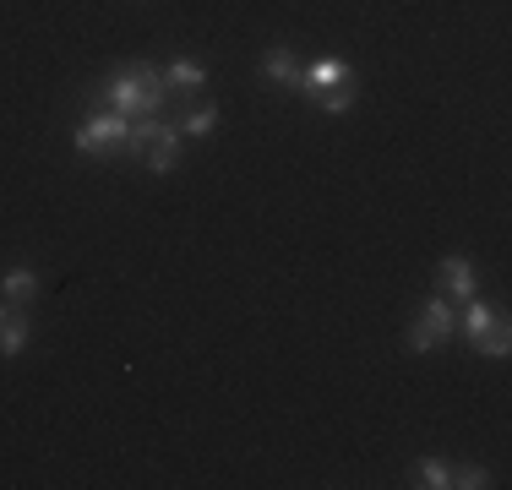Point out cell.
<instances>
[{
  "instance_id": "6da1fadb",
  "label": "cell",
  "mask_w": 512,
  "mask_h": 490,
  "mask_svg": "<svg viewBox=\"0 0 512 490\" xmlns=\"http://www.w3.org/2000/svg\"><path fill=\"white\" fill-rule=\"evenodd\" d=\"M104 98H109V109H115V115L148 120V115H158V109H164L169 82H164V71L148 66V60H131V66H120L115 77L104 82Z\"/></svg>"
},
{
  "instance_id": "7a4b0ae2",
  "label": "cell",
  "mask_w": 512,
  "mask_h": 490,
  "mask_svg": "<svg viewBox=\"0 0 512 490\" xmlns=\"http://www.w3.org/2000/svg\"><path fill=\"white\" fill-rule=\"evenodd\" d=\"M126 147L153 169V175H169V169L180 164V153H186V147H180V131L175 126H153V120H137Z\"/></svg>"
},
{
  "instance_id": "3957f363",
  "label": "cell",
  "mask_w": 512,
  "mask_h": 490,
  "mask_svg": "<svg viewBox=\"0 0 512 490\" xmlns=\"http://www.w3.org/2000/svg\"><path fill=\"white\" fill-rule=\"evenodd\" d=\"M463 333L480 343L491 360H507L512 354V322L496 305H480V300H463Z\"/></svg>"
},
{
  "instance_id": "277c9868",
  "label": "cell",
  "mask_w": 512,
  "mask_h": 490,
  "mask_svg": "<svg viewBox=\"0 0 512 490\" xmlns=\"http://www.w3.org/2000/svg\"><path fill=\"white\" fill-rule=\"evenodd\" d=\"M131 142V120L126 115H88L77 126V153H93V158H109V153H120V147Z\"/></svg>"
},
{
  "instance_id": "5b68a950",
  "label": "cell",
  "mask_w": 512,
  "mask_h": 490,
  "mask_svg": "<svg viewBox=\"0 0 512 490\" xmlns=\"http://www.w3.org/2000/svg\"><path fill=\"white\" fill-rule=\"evenodd\" d=\"M453 327H458L453 305H447V300H431V305L420 311V322L409 327V354H431V349H442V343L453 338Z\"/></svg>"
},
{
  "instance_id": "8992f818",
  "label": "cell",
  "mask_w": 512,
  "mask_h": 490,
  "mask_svg": "<svg viewBox=\"0 0 512 490\" xmlns=\"http://www.w3.org/2000/svg\"><path fill=\"white\" fill-rule=\"evenodd\" d=\"M262 77L278 82V88H289V93H306V66H300V55L289 44H273L262 55Z\"/></svg>"
},
{
  "instance_id": "52a82bcc",
  "label": "cell",
  "mask_w": 512,
  "mask_h": 490,
  "mask_svg": "<svg viewBox=\"0 0 512 490\" xmlns=\"http://www.w3.org/2000/svg\"><path fill=\"white\" fill-rule=\"evenodd\" d=\"M22 349H28V316L17 305H0V360H11Z\"/></svg>"
},
{
  "instance_id": "ba28073f",
  "label": "cell",
  "mask_w": 512,
  "mask_h": 490,
  "mask_svg": "<svg viewBox=\"0 0 512 490\" xmlns=\"http://www.w3.org/2000/svg\"><path fill=\"white\" fill-rule=\"evenodd\" d=\"M442 289L453 300H474V262L469 256H447L442 262Z\"/></svg>"
},
{
  "instance_id": "9c48e42d",
  "label": "cell",
  "mask_w": 512,
  "mask_h": 490,
  "mask_svg": "<svg viewBox=\"0 0 512 490\" xmlns=\"http://www.w3.org/2000/svg\"><path fill=\"white\" fill-rule=\"evenodd\" d=\"M33 294H39V273H33V267H11V273L0 278V300L6 305H28Z\"/></svg>"
},
{
  "instance_id": "30bf717a",
  "label": "cell",
  "mask_w": 512,
  "mask_h": 490,
  "mask_svg": "<svg viewBox=\"0 0 512 490\" xmlns=\"http://www.w3.org/2000/svg\"><path fill=\"white\" fill-rule=\"evenodd\" d=\"M344 77H355L344 60H316V66H306V98H311L316 88H333V82H344Z\"/></svg>"
},
{
  "instance_id": "8fae6325",
  "label": "cell",
  "mask_w": 512,
  "mask_h": 490,
  "mask_svg": "<svg viewBox=\"0 0 512 490\" xmlns=\"http://www.w3.org/2000/svg\"><path fill=\"white\" fill-rule=\"evenodd\" d=\"M311 98H316V104L327 109V115H344V109H355V77L333 82V88H316Z\"/></svg>"
},
{
  "instance_id": "7c38bea8",
  "label": "cell",
  "mask_w": 512,
  "mask_h": 490,
  "mask_svg": "<svg viewBox=\"0 0 512 490\" xmlns=\"http://www.w3.org/2000/svg\"><path fill=\"white\" fill-rule=\"evenodd\" d=\"M164 82H169V88H175V93H197L202 82H207V71L197 66V60H175V66L164 71Z\"/></svg>"
},
{
  "instance_id": "4fadbf2b",
  "label": "cell",
  "mask_w": 512,
  "mask_h": 490,
  "mask_svg": "<svg viewBox=\"0 0 512 490\" xmlns=\"http://www.w3.org/2000/svg\"><path fill=\"white\" fill-rule=\"evenodd\" d=\"M180 131H186V137H213V131H218V109L213 104H197L186 120H180Z\"/></svg>"
},
{
  "instance_id": "5bb4252c",
  "label": "cell",
  "mask_w": 512,
  "mask_h": 490,
  "mask_svg": "<svg viewBox=\"0 0 512 490\" xmlns=\"http://www.w3.org/2000/svg\"><path fill=\"white\" fill-rule=\"evenodd\" d=\"M414 485H425V490H447V485H453V469H447L442 458H425L420 469H414Z\"/></svg>"
},
{
  "instance_id": "9a60e30c",
  "label": "cell",
  "mask_w": 512,
  "mask_h": 490,
  "mask_svg": "<svg viewBox=\"0 0 512 490\" xmlns=\"http://www.w3.org/2000/svg\"><path fill=\"white\" fill-rule=\"evenodd\" d=\"M453 485H463V490H480V485H491V480H485V469H474V463H469V469H458V474H453Z\"/></svg>"
}]
</instances>
